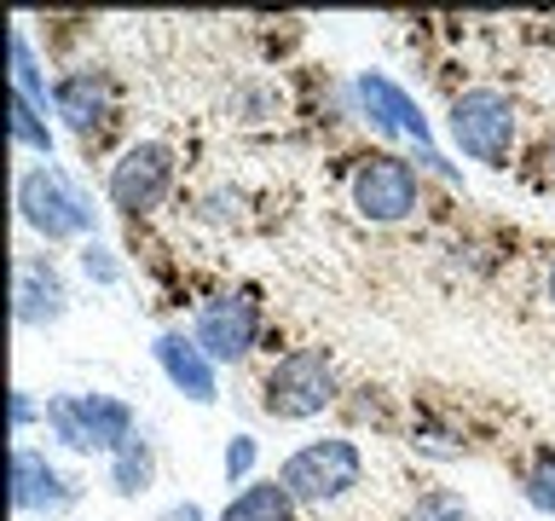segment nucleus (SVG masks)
<instances>
[{"label": "nucleus", "instance_id": "nucleus-1", "mask_svg": "<svg viewBox=\"0 0 555 521\" xmlns=\"http://www.w3.org/2000/svg\"><path fill=\"white\" fill-rule=\"evenodd\" d=\"M17 220L29 226V232H41L47 243H87L99 232V208L93 198L69 180L59 163H35L17 174Z\"/></svg>", "mask_w": 555, "mask_h": 521}, {"label": "nucleus", "instance_id": "nucleus-2", "mask_svg": "<svg viewBox=\"0 0 555 521\" xmlns=\"http://www.w3.org/2000/svg\"><path fill=\"white\" fill-rule=\"evenodd\" d=\"M47 434L64 452H81V458H116L121 446L139 434V417L121 394H47Z\"/></svg>", "mask_w": 555, "mask_h": 521}, {"label": "nucleus", "instance_id": "nucleus-3", "mask_svg": "<svg viewBox=\"0 0 555 521\" xmlns=\"http://www.w3.org/2000/svg\"><path fill=\"white\" fill-rule=\"evenodd\" d=\"M336 399H341V371L324 347H289L284 359H272L267 382H260V411L278 417V423H307Z\"/></svg>", "mask_w": 555, "mask_h": 521}, {"label": "nucleus", "instance_id": "nucleus-4", "mask_svg": "<svg viewBox=\"0 0 555 521\" xmlns=\"http://www.w3.org/2000/svg\"><path fill=\"white\" fill-rule=\"evenodd\" d=\"M278 481L289 486L295 504L324 510V504H341L364 481V452H359L353 434H319V441L295 446L289 458L278 463Z\"/></svg>", "mask_w": 555, "mask_h": 521}, {"label": "nucleus", "instance_id": "nucleus-5", "mask_svg": "<svg viewBox=\"0 0 555 521\" xmlns=\"http://www.w3.org/2000/svg\"><path fill=\"white\" fill-rule=\"evenodd\" d=\"M446 134L468 163L503 168L515 151V134H520V104L503 93V87H468V93L451 99Z\"/></svg>", "mask_w": 555, "mask_h": 521}, {"label": "nucleus", "instance_id": "nucleus-6", "mask_svg": "<svg viewBox=\"0 0 555 521\" xmlns=\"http://www.w3.org/2000/svg\"><path fill=\"white\" fill-rule=\"evenodd\" d=\"M353 111L371 122L376 134H388V139H416L423 163L440 168V174H451V163L434 151V122L423 116V104H416L393 76H382V69H359V76H353Z\"/></svg>", "mask_w": 555, "mask_h": 521}, {"label": "nucleus", "instance_id": "nucleus-7", "mask_svg": "<svg viewBox=\"0 0 555 521\" xmlns=\"http://www.w3.org/2000/svg\"><path fill=\"white\" fill-rule=\"evenodd\" d=\"M347 198H353L359 220L393 226V220H411L416 215V203H423V180H416V168L405 163V156L376 151V156H364V163L353 168Z\"/></svg>", "mask_w": 555, "mask_h": 521}, {"label": "nucleus", "instance_id": "nucleus-8", "mask_svg": "<svg viewBox=\"0 0 555 521\" xmlns=\"http://www.w3.org/2000/svg\"><path fill=\"white\" fill-rule=\"evenodd\" d=\"M168 191H173V151L163 139H133L111 163V180H104V198L121 215H151V208H163Z\"/></svg>", "mask_w": 555, "mask_h": 521}, {"label": "nucleus", "instance_id": "nucleus-9", "mask_svg": "<svg viewBox=\"0 0 555 521\" xmlns=\"http://www.w3.org/2000/svg\"><path fill=\"white\" fill-rule=\"evenodd\" d=\"M191 336L215 365H243L260 342V302L249 290H232V295H208L191 319Z\"/></svg>", "mask_w": 555, "mask_h": 521}, {"label": "nucleus", "instance_id": "nucleus-10", "mask_svg": "<svg viewBox=\"0 0 555 521\" xmlns=\"http://www.w3.org/2000/svg\"><path fill=\"white\" fill-rule=\"evenodd\" d=\"M81 498V481L64 475L41 446H12V510L17 516H59Z\"/></svg>", "mask_w": 555, "mask_h": 521}, {"label": "nucleus", "instance_id": "nucleus-11", "mask_svg": "<svg viewBox=\"0 0 555 521\" xmlns=\"http://www.w3.org/2000/svg\"><path fill=\"white\" fill-rule=\"evenodd\" d=\"M52 116H59L76 139L104 134V122L116 116V81H111V69L81 64V69H69V76H59V93H52Z\"/></svg>", "mask_w": 555, "mask_h": 521}, {"label": "nucleus", "instance_id": "nucleus-12", "mask_svg": "<svg viewBox=\"0 0 555 521\" xmlns=\"http://www.w3.org/2000/svg\"><path fill=\"white\" fill-rule=\"evenodd\" d=\"M151 354H156V371L168 377V389H180L185 399H197V406H215V399H220V365L197 347V336H185V330H163Z\"/></svg>", "mask_w": 555, "mask_h": 521}, {"label": "nucleus", "instance_id": "nucleus-13", "mask_svg": "<svg viewBox=\"0 0 555 521\" xmlns=\"http://www.w3.org/2000/svg\"><path fill=\"white\" fill-rule=\"evenodd\" d=\"M12 302H17V325L47 330V325H59L64 313H69V284H64V272L52 267L47 255H17V290H12Z\"/></svg>", "mask_w": 555, "mask_h": 521}, {"label": "nucleus", "instance_id": "nucleus-14", "mask_svg": "<svg viewBox=\"0 0 555 521\" xmlns=\"http://www.w3.org/2000/svg\"><path fill=\"white\" fill-rule=\"evenodd\" d=\"M295 516H301V504L289 498L284 481H249L220 504L215 521H295Z\"/></svg>", "mask_w": 555, "mask_h": 521}, {"label": "nucleus", "instance_id": "nucleus-15", "mask_svg": "<svg viewBox=\"0 0 555 521\" xmlns=\"http://www.w3.org/2000/svg\"><path fill=\"white\" fill-rule=\"evenodd\" d=\"M151 481H156V441L139 429L133 441L111 458V486H116V498H139Z\"/></svg>", "mask_w": 555, "mask_h": 521}, {"label": "nucleus", "instance_id": "nucleus-16", "mask_svg": "<svg viewBox=\"0 0 555 521\" xmlns=\"http://www.w3.org/2000/svg\"><path fill=\"white\" fill-rule=\"evenodd\" d=\"M12 93H17V99H29L41 116L52 111V93H59V81H47L41 59H35L29 29H12Z\"/></svg>", "mask_w": 555, "mask_h": 521}, {"label": "nucleus", "instance_id": "nucleus-17", "mask_svg": "<svg viewBox=\"0 0 555 521\" xmlns=\"http://www.w3.org/2000/svg\"><path fill=\"white\" fill-rule=\"evenodd\" d=\"M12 145L17 151H35V156H47V163H52V122L35 111L29 99H17V93H12Z\"/></svg>", "mask_w": 555, "mask_h": 521}, {"label": "nucleus", "instance_id": "nucleus-18", "mask_svg": "<svg viewBox=\"0 0 555 521\" xmlns=\"http://www.w3.org/2000/svg\"><path fill=\"white\" fill-rule=\"evenodd\" d=\"M405 521H475V510H468L463 493H451V486H428V493L411 504Z\"/></svg>", "mask_w": 555, "mask_h": 521}, {"label": "nucleus", "instance_id": "nucleus-19", "mask_svg": "<svg viewBox=\"0 0 555 521\" xmlns=\"http://www.w3.org/2000/svg\"><path fill=\"white\" fill-rule=\"evenodd\" d=\"M255 463H260V441H255V434H232V441H225V458H220L225 486H249Z\"/></svg>", "mask_w": 555, "mask_h": 521}, {"label": "nucleus", "instance_id": "nucleus-20", "mask_svg": "<svg viewBox=\"0 0 555 521\" xmlns=\"http://www.w3.org/2000/svg\"><path fill=\"white\" fill-rule=\"evenodd\" d=\"M520 493H527L532 510L555 516V452H538L532 469H527V481H520Z\"/></svg>", "mask_w": 555, "mask_h": 521}, {"label": "nucleus", "instance_id": "nucleus-21", "mask_svg": "<svg viewBox=\"0 0 555 521\" xmlns=\"http://www.w3.org/2000/svg\"><path fill=\"white\" fill-rule=\"evenodd\" d=\"M76 255H81V272L93 278V284H104V290H111V284H121V260H116V250H111V243L87 238Z\"/></svg>", "mask_w": 555, "mask_h": 521}, {"label": "nucleus", "instance_id": "nucleus-22", "mask_svg": "<svg viewBox=\"0 0 555 521\" xmlns=\"http://www.w3.org/2000/svg\"><path fill=\"white\" fill-rule=\"evenodd\" d=\"M35 417H47V406H35L29 389H12V434H24Z\"/></svg>", "mask_w": 555, "mask_h": 521}, {"label": "nucleus", "instance_id": "nucleus-23", "mask_svg": "<svg viewBox=\"0 0 555 521\" xmlns=\"http://www.w3.org/2000/svg\"><path fill=\"white\" fill-rule=\"evenodd\" d=\"M532 163H538V180H544V186H555V128L544 134V145H538V156H532Z\"/></svg>", "mask_w": 555, "mask_h": 521}, {"label": "nucleus", "instance_id": "nucleus-24", "mask_svg": "<svg viewBox=\"0 0 555 521\" xmlns=\"http://www.w3.org/2000/svg\"><path fill=\"white\" fill-rule=\"evenodd\" d=\"M163 521H203V510H197V504H168Z\"/></svg>", "mask_w": 555, "mask_h": 521}, {"label": "nucleus", "instance_id": "nucleus-25", "mask_svg": "<svg viewBox=\"0 0 555 521\" xmlns=\"http://www.w3.org/2000/svg\"><path fill=\"white\" fill-rule=\"evenodd\" d=\"M544 295H550V307H555V267H550V278H544Z\"/></svg>", "mask_w": 555, "mask_h": 521}]
</instances>
